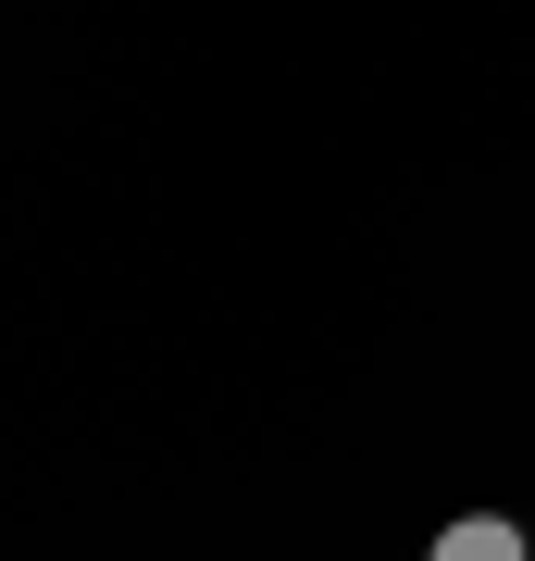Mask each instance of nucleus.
<instances>
[{"label":"nucleus","instance_id":"1","mask_svg":"<svg viewBox=\"0 0 535 561\" xmlns=\"http://www.w3.org/2000/svg\"><path fill=\"white\" fill-rule=\"evenodd\" d=\"M437 561H523V524H498V512H461L449 537H437Z\"/></svg>","mask_w":535,"mask_h":561}]
</instances>
